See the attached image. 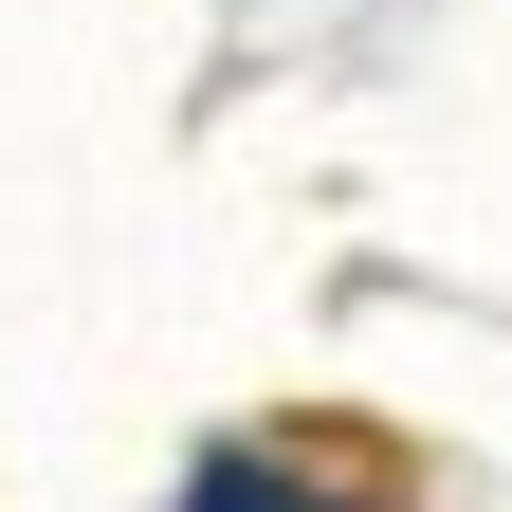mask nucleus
I'll return each instance as SVG.
<instances>
[{"label":"nucleus","instance_id":"nucleus-1","mask_svg":"<svg viewBox=\"0 0 512 512\" xmlns=\"http://www.w3.org/2000/svg\"><path fill=\"white\" fill-rule=\"evenodd\" d=\"M183 512H403V458L366 421H293V439H220Z\"/></svg>","mask_w":512,"mask_h":512}]
</instances>
